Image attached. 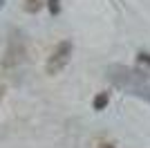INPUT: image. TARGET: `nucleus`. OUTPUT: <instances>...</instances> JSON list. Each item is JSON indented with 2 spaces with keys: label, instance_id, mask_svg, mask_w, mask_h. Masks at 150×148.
Wrapping results in <instances>:
<instances>
[{
  "label": "nucleus",
  "instance_id": "1",
  "mask_svg": "<svg viewBox=\"0 0 150 148\" xmlns=\"http://www.w3.org/2000/svg\"><path fill=\"white\" fill-rule=\"evenodd\" d=\"M110 81L114 85L123 88L132 94H139L141 99L150 101V76L139 70H130V68H123V65H114L110 68Z\"/></svg>",
  "mask_w": 150,
  "mask_h": 148
},
{
  "label": "nucleus",
  "instance_id": "2",
  "mask_svg": "<svg viewBox=\"0 0 150 148\" xmlns=\"http://www.w3.org/2000/svg\"><path fill=\"white\" fill-rule=\"evenodd\" d=\"M69 58H72V43H69V41H63V43H58L56 47H54V52L50 54L47 65H45V72L52 74V76L58 74L69 63Z\"/></svg>",
  "mask_w": 150,
  "mask_h": 148
},
{
  "label": "nucleus",
  "instance_id": "3",
  "mask_svg": "<svg viewBox=\"0 0 150 148\" xmlns=\"http://www.w3.org/2000/svg\"><path fill=\"white\" fill-rule=\"evenodd\" d=\"M25 61V43L20 36H11L9 45L5 49V58H2V65L5 68H16Z\"/></svg>",
  "mask_w": 150,
  "mask_h": 148
},
{
  "label": "nucleus",
  "instance_id": "4",
  "mask_svg": "<svg viewBox=\"0 0 150 148\" xmlns=\"http://www.w3.org/2000/svg\"><path fill=\"white\" fill-rule=\"evenodd\" d=\"M105 105H108V94H105V92H101L99 97L94 99V110H103Z\"/></svg>",
  "mask_w": 150,
  "mask_h": 148
},
{
  "label": "nucleus",
  "instance_id": "5",
  "mask_svg": "<svg viewBox=\"0 0 150 148\" xmlns=\"http://www.w3.org/2000/svg\"><path fill=\"white\" fill-rule=\"evenodd\" d=\"M38 9H40V0H27V2H25V11L36 14Z\"/></svg>",
  "mask_w": 150,
  "mask_h": 148
},
{
  "label": "nucleus",
  "instance_id": "6",
  "mask_svg": "<svg viewBox=\"0 0 150 148\" xmlns=\"http://www.w3.org/2000/svg\"><path fill=\"white\" fill-rule=\"evenodd\" d=\"M61 0H50V11H52V16H56L58 14V9H61V5H58Z\"/></svg>",
  "mask_w": 150,
  "mask_h": 148
},
{
  "label": "nucleus",
  "instance_id": "7",
  "mask_svg": "<svg viewBox=\"0 0 150 148\" xmlns=\"http://www.w3.org/2000/svg\"><path fill=\"white\" fill-rule=\"evenodd\" d=\"M99 148H117V146H114V144H108V142H101Z\"/></svg>",
  "mask_w": 150,
  "mask_h": 148
},
{
  "label": "nucleus",
  "instance_id": "8",
  "mask_svg": "<svg viewBox=\"0 0 150 148\" xmlns=\"http://www.w3.org/2000/svg\"><path fill=\"white\" fill-rule=\"evenodd\" d=\"M2 92H5V88H2V85H0V99H2Z\"/></svg>",
  "mask_w": 150,
  "mask_h": 148
},
{
  "label": "nucleus",
  "instance_id": "9",
  "mask_svg": "<svg viewBox=\"0 0 150 148\" xmlns=\"http://www.w3.org/2000/svg\"><path fill=\"white\" fill-rule=\"evenodd\" d=\"M2 7H5V0H0V9H2Z\"/></svg>",
  "mask_w": 150,
  "mask_h": 148
}]
</instances>
